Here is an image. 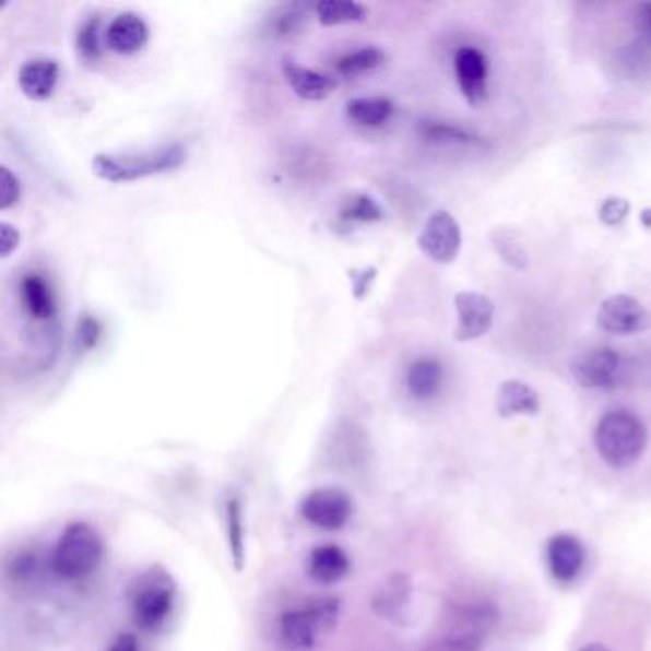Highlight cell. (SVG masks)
<instances>
[{"label":"cell","mask_w":651,"mask_h":651,"mask_svg":"<svg viewBox=\"0 0 651 651\" xmlns=\"http://www.w3.org/2000/svg\"><path fill=\"white\" fill-rule=\"evenodd\" d=\"M188 152L182 144H167L150 152L122 153V155H96L92 161L94 175L106 182L121 184L142 180L147 176L167 175L182 167Z\"/></svg>","instance_id":"6da1fadb"},{"label":"cell","mask_w":651,"mask_h":651,"mask_svg":"<svg viewBox=\"0 0 651 651\" xmlns=\"http://www.w3.org/2000/svg\"><path fill=\"white\" fill-rule=\"evenodd\" d=\"M594 446L612 469H627L644 453L648 430L632 411H607L594 430Z\"/></svg>","instance_id":"7a4b0ae2"},{"label":"cell","mask_w":651,"mask_h":651,"mask_svg":"<svg viewBox=\"0 0 651 651\" xmlns=\"http://www.w3.org/2000/svg\"><path fill=\"white\" fill-rule=\"evenodd\" d=\"M341 614V600L316 596L303 606L288 609L277 623L280 642L288 651H310L319 637L334 629Z\"/></svg>","instance_id":"3957f363"},{"label":"cell","mask_w":651,"mask_h":651,"mask_svg":"<svg viewBox=\"0 0 651 651\" xmlns=\"http://www.w3.org/2000/svg\"><path fill=\"white\" fill-rule=\"evenodd\" d=\"M176 604V587L165 571L152 569L130 587V615L138 629L157 632L167 625Z\"/></svg>","instance_id":"277c9868"},{"label":"cell","mask_w":651,"mask_h":651,"mask_svg":"<svg viewBox=\"0 0 651 651\" xmlns=\"http://www.w3.org/2000/svg\"><path fill=\"white\" fill-rule=\"evenodd\" d=\"M104 543L91 523H69L54 546L52 569L63 579H83L98 569Z\"/></svg>","instance_id":"5b68a950"},{"label":"cell","mask_w":651,"mask_h":651,"mask_svg":"<svg viewBox=\"0 0 651 651\" xmlns=\"http://www.w3.org/2000/svg\"><path fill=\"white\" fill-rule=\"evenodd\" d=\"M573 379L589 390H612L622 384L625 362L612 348H591L577 354L569 364Z\"/></svg>","instance_id":"8992f818"},{"label":"cell","mask_w":651,"mask_h":651,"mask_svg":"<svg viewBox=\"0 0 651 651\" xmlns=\"http://www.w3.org/2000/svg\"><path fill=\"white\" fill-rule=\"evenodd\" d=\"M300 512L318 530L339 531L352 518L354 502L341 487H319L304 497Z\"/></svg>","instance_id":"52a82bcc"},{"label":"cell","mask_w":651,"mask_h":651,"mask_svg":"<svg viewBox=\"0 0 651 651\" xmlns=\"http://www.w3.org/2000/svg\"><path fill=\"white\" fill-rule=\"evenodd\" d=\"M462 247V229L453 214L436 211L418 235V249L438 264H451Z\"/></svg>","instance_id":"ba28073f"},{"label":"cell","mask_w":651,"mask_h":651,"mask_svg":"<svg viewBox=\"0 0 651 651\" xmlns=\"http://www.w3.org/2000/svg\"><path fill=\"white\" fill-rule=\"evenodd\" d=\"M596 323L604 333L640 334L651 327L644 304L629 295H614L600 304Z\"/></svg>","instance_id":"9c48e42d"},{"label":"cell","mask_w":651,"mask_h":651,"mask_svg":"<svg viewBox=\"0 0 651 651\" xmlns=\"http://www.w3.org/2000/svg\"><path fill=\"white\" fill-rule=\"evenodd\" d=\"M454 308H457V331L454 339L459 342L476 341L484 334L489 333L495 318V306L492 298L474 293V291H462L454 295Z\"/></svg>","instance_id":"30bf717a"},{"label":"cell","mask_w":651,"mask_h":651,"mask_svg":"<svg viewBox=\"0 0 651 651\" xmlns=\"http://www.w3.org/2000/svg\"><path fill=\"white\" fill-rule=\"evenodd\" d=\"M587 561L583 543L569 533H558L546 543V564L554 581L573 583L581 576Z\"/></svg>","instance_id":"8fae6325"},{"label":"cell","mask_w":651,"mask_h":651,"mask_svg":"<svg viewBox=\"0 0 651 651\" xmlns=\"http://www.w3.org/2000/svg\"><path fill=\"white\" fill-rule=\"evenodd\" d=\"M453 68L464 99L470 106H480L487 96V60L484 52L472 46H462L454 54Z\"/></svg>","instance_id":"7c38bea8"},{"label":"cell","mask_w":651,"mask_h":651,"mask_svg":"<svg viewBox=\"0 0 651 651\" xmlns=\"http://www.w3.org/2000/svg\"><path fill=\"white\" fill-rule=\"evenodd\" d=\"M20 300L25 316L35 323H54L58 306L48 280L40 273H27L20 281Z\"/></svg>","instance_id":"4fadbf2b"},{"label":"cell","mask_w":651,"mask_h":651,"mask_svg":"<svg viewBox=\"0 0 651 651\" xmlns=\"http://www.w3.org/2000/svg\"><path fill=\"white\" fill-rule=\"evenodd\" d=\"M147 38H150L147 23L134 12L115 15L111 23L107 25L106 45L115 54L130 56V54L140 52L147 43Z\"/></svg>","instance_id":"5bb4252c"},{"label":"cell","mask_w":651,"mask_h":651,"mask_svg":"<svg viewBox=\"0 0 651 651\" xmlns=\"http://www.w3.org/2000/svg\"><path fill=\"white\" fill-rule=\"evenodd\" d=\"M60 79V66L50 58H35L23 63L17 73V84L25 98L45 102L52 96Z\"/></svg>","instance_id":"9a60e30c"},{"label":"cell","mask_w":651,"mask_h":651,"mask_svg":"<svg viewBox=\"0 0 651 651\" xmlns=\"http://www.w3.org/2000/svg\"><path fill=\"white\" fill-rule=\"evenodd\" d=\"M281 69H283L285 81H287L288 86L293 88L296 96L308 99V102L326 99L336 86L333 76L323 75V73L313 71L310 68H303L291 58H283Z\"/></svg>","instance_id":"2e32d148"},{"label":"cell","mask_w":651,"mask_h":651,"mask_svg":"<svg viewBox=\"0 0 651 651\" xmlns=\"http://www.w3.org/2000/svg\"><path fill=\"white\" fill-rule=\"evenodd\" d=\"M350 573L348 554L339 545H319L308 556V576L319 584L341 583Z\"/></svg>","instance_id":"e0dca14e"},{"label":"cell","mask_w":651,"mask_h":651,"mask_svg":"<svg viewBox=\"0 0 651 651\" xmlns=\"http://www.w3.org/2000/svg\"><path fill=\"white\" fill-rule=\"evenodd\" d=\"M541 410L538 394L522 380L502 382L497 394V411L502 418L518 415H537Z\"/></svg>","instance_id":"ac0fdd59"},{"label":"cell","mask_w":651,"mask_h":651,"mask_svg":"<svg viewBox=\"0 0 651 651\" xmlns=\"http://www.w3.org/2000/svg\"><path fill=\"white\" fill-rule=\"evenodd\" d=\"M405 384L415 400H421V402L433 400L434 395L439 394L441 384H443V367L438 359H433V357L417 359L407 371Z\"/></svg>","instance_id":"d6986e66"},{"label":"cell","mask_w":651,"mask_h":651,"mask_svg":"<svg viewBox=\"0 0 651 651\" xmlns=\"http://www.w3.org/2000/svg\"><path fill=\"white\" fill-rule=\"evenodd\" d=\"M410 602V579L405 576H394L388 579L384 589H380L379 596L375 599V607L387 619H403Z\"/></svg>","instance_id":"ffe728a7"},{"label":"cell","mask_w":651,"mask_h":651,"mask_svg":"<svg viewBox=\"0 0 651 651\" xmlns=\"http://www.w3.org/2000/svg\"><path fill=\"white\" fill-rule=\"evenodd\" d=\"M346 114L362 127H382L394 115V104L388 98H356L348 102Z\"/></svg>","instance_id":"44dd1931"},{"label":"cell","mask_w":651,"mask_h":651,"mask_svg":"<svg viewBox=\"0 0 651 651\" xmlns=\"http://www.w3.org/2000/svg\"><path fill=\"white\" fill-rule=\"evenodd\" d=\"M316 15H318L321 25L333 27V25H344V23L365 22L367 8L354 0H323L316 4Z\"/></svg>","instance_id":"7402d4cb"},{"label":"cell","mask_w":651,"mask_h":651,"mask_svg":"<svg viewBox=\"0 0 651 651\" xmlns=\"http://www.w3.org/2000/svg\"><path fill=\"white\" fill-rule=\"evenodd\" d=\"M492 242L493 249L499 255L500 260L510 268L525 270L530 264V257H528L522 237L514 229H507V227L495 229L492 234Z\"/></svg>","instance_id":"603a6c76"},{"label":"cell","mask_w":651,"mask_h":651,"mask_svg":"<svg viewBox=\"0 0 651 651\" xmlns=\"http://www.w3.org/2000/svg\"><path fill=\"white\" fill-rule=\"evenodd\" d=\"M306 23V7L287 4L281 7L265 20V33L273 38H291L303 31Z\"/></svg>","instance_id":"cb8c5ba5"},{"label":"cell","mask_w":651,"mask_h":651,"mask_svg":"<svg viewBox=\"0 0 651 651\" xmlns=\"http://www.w3.org/2000/svg\"><path fill=\"white\" fill-rule=\"evenodd\" d=\"M384 60H387V56L382 50L375 48V46H365L356 52L342 56L341 60L336 61V68L334 69L344 79H352V76L364 75L367 71L380 68Z\"/></svg>","instance_id":"d4e9b609"},{"label":"cell","mask_w":651,"mask_h":651,"mask_svg":"<svg viewBox=\"0 0 651 651\" xmlns=\"http://www.w3.org/2000/svg\"><path fill=\"white\" fill-rule=\"evenodd\" d=\"M384 218V211L380 209L379 203L369 196H354L346 199L339 213V222L342 226L352 227L357 224H371Z\"/></svg>","instance_id":"484cf974"},{"label":"cell","mask_w":651,"mask_h":651,"mask_svg":"<svg viewBox=\"0 0 651 651\" xmlns=\"http://www.w3.org/2000/svg\"><path fill=\"white\" fill-rule=\"evenodd\" d=\"M227 546L234 560L235 569L239 571L245 561V522H242V507L239 499L226 502Z\"/></svg>","instance_id":"4316f807"},{"label":"cell","mask_w":651,"mask_h":651,"mask_svg":"<svg viewBox=\"0 0 651 651\" xmlns=\"http://www.w3.org/2000/svg\"><path fill=\"white\" fill-rule=\"evenodd\" d=\"M421 137L438 142V144L487 145L480 137L470 134L466 130L459 129L447 122L425 121L418 127Z\"/></svg>","instance_id":"83f0119b"},{"label":"cell","mask_w":651,"mask_h":651,"mask_svg":"<svg viewBox=\"0 0 651 651\" xmlns=\"http://www.w3.org/2000/svg\"><path fill=\"white\" fill-rule=\"evenodd\" d=\"M327 168L329 167L323 161V155L319 152H310L308 147L288 155L287 173L300 180H316V178L323 180Z\"/></svg>","instance_id":"f1b7e54d"},{"label":"cell","mask_w":651,"mask_h":651,"mask_svg":"<svg viewBox=\"0 0 651 651\" xmlns=\"http://www.w3.org/2000/svg\"><path fill=\"white\" fill-rule=\"evenodd\" d=\"M76 50L86 61H96L102 56L99 46V17H91L76 33Z\"/></svg>","instance_id":"f546056e"},{"label":"cell","mask_w":651,"mask_h":651,"mask_svg":"<svg viewBox=\"0 0 651 651\" xmlns=\"http://www.w3.org/2000/svg\"><path fill=\"white\" fill-rule=\"evenodd\" d=\"M99 336H102V326H99L98 319L92 318L88 313L81 316L75 327L76 352L79 354H86V352L96 348Z\"/></svg>","instance_id":"4dcf8cb0"},{"label":"cell","mask_w":651,"mask_h":651,"mask_svg":"<svg viewBox=\"0 0 651 651\" xmlns=\"http://www.w3.org/2000/svg\"><path fill=\"white\" fill-rule=\"evenodd\" d=\"M629 214L630 203L625 198H607L599 209V220L607 227L622 226Z\"/></svg>","instance_id":"1f68e13d"},{"label":"cell","mask_w":651,"mask_h":651,"mask_svg":"<svg viewBox=\"0 0 651 651\" xmlns=\"http://www.w3.org/2000/svg\"><path fill=\"white\" fill-rule=\"evenodd\" d=\"M22 198V184L8 167L0 168V211H8Z\"/></svg>","instance_id":"d6a6232c"},{"label":"cell","mask_w":651,"mask_h":651,"mask_svg":"<svg viewBox=\"0 0 651 651\" xmlns=\"http://www.w3.org/2000/svg\"><path fill=\"white\" fill-rule=\"evenodd\" d=\"M20 245V232L7 222L0 224V258L7 260Z\"/></svg>","instance_id":"836d02e7"},{"label":"cell","mask_w":651,"mask_h":651,"mask_svg":"<svg viewBox=\"0 0 651 651\" xmlns=\"http://www.w3.org/2000/svg\"><path fill=\"white\" fill-rule=\"evenodd\" d=\"M377 277V270L375 268H369V270H362V272H354L350 273V280H352V288H354V295L362 300L365 298V295L369 293V288H371V283Z\"/></svg>","instance_id":"e575fe53"},{"label":"cell","mask_w":651,"mask_h":651,"mask_svg":"<svg viewBox=\"0 0 651 651\" xmlns=\"http://www.w3.org/2000/svg\"><path fill=\"white\" fill-rule=\"evenodd\" d=\"M635 27L648 43H651V4L637 7V10H635Z\"/></svg>","instance_id":"d590c367"},{"label":"cell","mask_w":651,"mask_h":651,"mask_svg":"<svg viewBox=\"0 0 651 651\" xmlns=\"http://www.w3.org/2000/svg\"><path fill=\"white\" fill-rule=\"evenodd\" d=\"M107 651H142V646H140L134 635L122 632V635L115 638L111 644L107 646Z\"/></svg>","instance_id":"8d00e7d4"},{"label":"cell","mask_w":651,"mask_h":651,"mask_svg":"<svg viewBox=\"0 0 651 651\" xmlns=\"http://www.w3.org/2000/svg\"><path fill=\"white\" fill-rule=\"evenodd\" d=\"M640 224H642L644 227H648V229H651V206L650 209H644L642 214H640Z\"/></svg>","instance_id":"74e56055"},{"label":"cell","mask_w":651,"mask_h":651,"mask_svg":"<svg viewBox=\"0 0 651 651\" xmlns=\"http://www.w3.org/2000/svg\"><path fill=\"white\" fill-rule=\"evenodd\" d=\"M579 651H612L607 646L599 644V642H592V644H587L581 648Z\"/></svg>","instance_id":"f35d334b"}]
</instances>
